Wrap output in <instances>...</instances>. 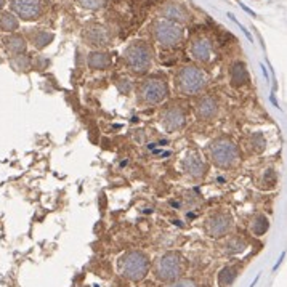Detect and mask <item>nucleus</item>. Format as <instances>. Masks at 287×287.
Masks as SVG:
<instances>
[{
	"instance_id": "f257e3e1",
	"label": "nucleus",
	"mask_w": 287,
	"mask_h": 287,
	"mask_svg": "<svg viewBox=\"0 0 287 287\" xmlns=\"http://www.w3.org/2000/svg\"><path fill=\"white\" fill-rule=\"evenodd\" d=\"M119 270L124 278L138 283V281H143L149 271V258L140 250H132L120 257Z\"/></svg>"
},
{
	"instance_id": "f03ea898",
	"label": "nucleus",
	"mask_w": 287,
	"mask_h": 287,
	"mask_svg": "<svg viewBox=\"0 0 287 287\" xmlns=\"http://www.w3.org/2000/svg\"><path fill=\"white\" fill-rule=\"evenodd\" d=\"M175 85L181 95H196L207 85V76L196 66H185L175 76Z\"/></svg>"
},
{
	"instance_id": "7ed1b4c3",
	"label": "nucleus",
	"mask_w": 287,
	"mask_h": 287,
	"mask_svg": "<svg viewBox=\"0 0 287 287\" xmlns=\"http://www.w3.org/2000/svg\"><path fill=\"white\" fill-rule=\"evenodd\" d=\"M210 159L220 169H230L239 159V149L237 146L228 138H218L209 146Z\"/></svg>"
},
{
	"instance_id": "20e7f679",
	"label": "nucleus",
	"mask_w": 287,
	"mask_h": 287,
	"mask_svg": "<svg viewBox=\"0 0 287 287\" xmlns=\"http://www.w3.org/2000/svg\"><path fill=\"white\" fill-rule=\"evenodd\" d=\"M154 274L162 283H173L183 274V260L180 254L167 252L159 257L154 265Z\"/></svg>"
},
{
	"instance_id": "39448f33",
	"label": "nucleus",
	"mask_w": 287,
	"mask_h": 287,
	"mask_svg": "<svg viewBox=\"0 0 287 287\" xmlns=\"http://www.w3.org/2000/svg\"><path fill=\"white\" fill-rule=\"evenodd\" d=\"M127 66L138 74H144L151 66V52L146 44L143 42H135L132 44L124 53Z\"/></svg>"
},
{
	"instance_id": "423d86ee",
	"label": "nucleus",
	"mask_w": 287,
	"mask_h": 287,
	"mask_svg": "<svg viewBox=\"0 0 287 287\" xmlns=\"http://www.w3.org/2000/svg\"><path fill=\"white\" fill-rule=\"evenodd\" d=\"M138 96L144 105H159L169 96L167 82L161 77H151L142 84Z\"/></svg>"
},
{
	"instance_id": "0eeeda50",
	"label": "nucleus",
	"mask_w": 287,
	"mask_h": 287,
	"mask_svg": "<svg viewBox=\"0 0 287 287\" xmlns=\"http://www.w3.org/2000/svg\"><path fill=\"white\" fill-rule=\"evenodd\" d=\"M154 35L157 42L164 47H173L183 39V30L176 23L161 20L154 24Z\"/></svg>"
},
{
	"instance_id": "6e6552de",
	"label": "nucleus",
	"mask_w": 287,
	"mask_h": 287,
	"mask_svg": "<svg viewBox=\"0 0 287 287\" xmlns=\"http://www.w3.org/2000/svg\"><path fill=\"white\" fill-rule=\"evenodd\" d=\"M11 8L23 20L32 21L40 16L44 2L42 0H11Z\"/></svg>"
},
{
	"instance_id": "1a4fd4ad",
	"label": "nucleus",
	"mask_w": 287,
	"mask_h": 287,
	"mask_svg": "<svg viewBox=\"0 0 287 287\" xmlns=\"http://www.w3.org/2000/svg\"><path fill=\"white\" fill-rule=\"evenodd\" d=\"M233 227V218L227 212H218L207 220L205 231L210 237H222Z\"/></svg>"
},
{
	"instance_id": "9d476101",
	"label": "nucleus",
	"mask_w": 287,
	"mask_h": 287,
	"mask_svg": "<svg viewBox=\"0 0 287 287\" xmlns=\"http://www.w3.org/2000/svg\"><path fill=\"white\" fill-rule=\"evenodd\" d=\"M162 124L169 132L181 130L186 124V114L180 106H169L162 113Z\"/></svg>"
},
{
	"instance_id": "9b49d317",
	"label": "nucleus",
	"mask_w": 287,
	"mask_h": 287,
	"mask_svg": "<svg viewBox=\"0 0 287 287\" xmlns=\"http://www.w3.org/2000/svg\"><path fill=\"white\" fill-rule=\"evenodd\" d=\"M183 167L193 178H202L207 172V164L196 154H189L183 162Z\"/></svg>"
},
{
	"instance_id": "f8f14e48",
	"label": "nucleus",
	"mask_w": 287,
	"mask_h": 287,
	"mask_svg": "<svg viewBox=\"0 0 287 287\" xmlns=\"http://www.w3.org/2000/svg\"><path fill=\"white\" fill-rule=\"evenodd\" d=\"M217 101L210 98V96H205L199 103H198V108H196V114L201 120H210L217 115Z\"/></svg>"
},
{
	"instance_id": "ddd939ff",
	"label": "nucleus",
	"mask_w": 287,
	"mask_h": 287,
	"mask_svg": "<svg viewBox=\"0 0 287 287\" xmlns=\"http://www.w3.org/2000/svg\"><path fill=\"white\" fill-rule=\"evenodd\" d=\"M193 57L199 61H209L210 58V44L207 39H198L191 47Z\"/></svg>"
},
{
	"instance_id": "4468645a",
	"label": "nucleus",
	"mask_w": 287,
	"mask_h": 287,
	"mask_svg": "<svg viewBox=\"0 0 287 287\" xmlns=\"http://www.w3.org/2000/svg\"><path fill=\"white\" fill-rule=\"evenodd\" d=\"M164 16L167 18V21H186V18H188V13H186V10L181 7V5L178 3H170L167 5L166 8H164Z\"/></svg>"
},
{
	"instance_id": "2eb2a0df",
	"label": "nucleus",
	"mask_w": 287,
	"mask_h": 287,
	"mask_svg": "<svg viewBox=\"0 0 287 287\" xmlns=\"http://www.w3.org/2000/svg\"><path fill=\"white\" fill-rule=\"evenodd\" d=\"M111 64V58L108 53L95 52L88 57V66L91 69H106Z\"/></svg>"
},
{
	"instance_id": "dca6fc26",
	"label": "nucleus",
	"mask_w": 287,
	"mask_h": 287,
	"mask_svg": "<svg viewBox=\"0 0 287 287\" xmlns=\"http://www.w3.org/2000/svg\"><path fill=\"white\" fill-rule=\"evenodd\" d=\"M231 82H233L234 87H241V85H246L249 82L247 69L242 63H236L233 66V71H231Z\"/></svg>"
},
{
	"instance_id": "f3484780",
	"label": "nucleus",
	"mask_w": 287,
	"mask_h": 287,
	"mask_svg": "<svg viewBox=\"0 0 287 287\" xmlns=\"http://www.w3.org/2000/svg\"><path fill=\"white\" fill-rule=\"evenodd\" d=\"M87 37H88V40H90V44H91V45H106V42H108V34H106V30L103 29V28H98V26H95V28L88 29Z\"/></svg>"
},
{
	"instance_id": "a211bd4d",
	"label": "nucleus",
	"mask_w": 287,
	"mask_h": 287,
	"mask_svg": "<svg viewBox=\"0 0 287 287\" xmlns=\"http://www.w3.org/2000/svg\"><path fill=\"white\" fill-rule=\"evenodd\" d=\"M237 270L233 266H225L222 271L218 273V286L220 287H230L234 283Z\"/></svg>"
},
{
	"instance_id": "6ab92c4d",
	"label": "nucleus",
	"mask_w": 287,
	"mask_h": 287,
	"mask_svg": "<svg viewBox=\"0 0 287 287\" xmlns=\"http://www.w3.org/2000/svg\"><path fill=\"white\" fill-rule=\"evenodd\" d=\"M268 228H270V222H268V218L265 215H257L254 217L252 223H250V230H252V233L255 236H263Z\"/></svg>"
},
{
	"instance_id": "aec40b11",
	"label": "nucleus",
	"mask_w": 287,
	"mask_h": 287,
	"mask_svg": "<svg viewBox=\"0 0 287 287\" xmlns=\"http://www.w3.org/2000/svg\"><path fill=\"white\" fill-rule=\"evenodd\" d=\"M5 44H7V48L11 53L21 55L26 50V42H24V39L20 37V35H10V37L5 39Z\"/></svg>"
},
{
	"instance_id": "412c9836",
	"label": "nucleus",
	"mask_w": 287,
	"mask_h": 287,
	"mask_svg": "<svg viewBox=\"0 0 287 287\" xmlns=\"http://www.w3.org/2000/svg\"><path fill=\"white\" fill-rule=\"evenodd\" d=\"M0 29L5 32H13L18 29V20L11 13L3 11V13H0Z\"/></svg>"
},
{
	"instance_id": "4be33fe9",
	"label": "nucleus",
	"mask_w": 287,
	"mask_h": 287,
	"mask_svg": "<svg viewBox=\"0 0 287 287\" xmlns=\"http://www.w3.org/2000/svg\"><path fill=\"white\" fill-rule=\"evenodd\" d=\"M52 40H53V34L45 32V30H39V32L32 34V42H34V45L37 48L47 47Z\"/></svg>"
},
{
	"instance_id": "5701e85b",
	"label": "nucleus",
	"mask_w": 287,
	"mask_h": 287,
	"mask_svg": "<svg viewBox=\"0 0 287 287\" xmlns=\"http://www.w3.org/2000/svg\"><path fill=\"white\" fill-rule=\"evenodd\" d=\"M246 249V242L241 241V239H231L227 244V252L228 254H239L242 250Z\"/></svg>"
},
{
	"instance_id": "b1692460",
	"label": "nucleus",
	"mask_w": 287,
	"mask_h": 287,
	"mask_svg": "<svg viewBox=\"0 0 287 287\" xmlns=\"http://www.w3.org/2000/svg\"><path fill=\"white\" fill-rule=\"evenodd\" d=\"M167 287H198V284L194 283L193 279H181V278H178L176 281H173V283H169Z\"/></svg>"
},
{
	"instance_id": "393cba45",
	"label": "nucleus",
	"mask_w": 287,
	"mask_h": 287,
	"mask_svg": "<svg viewBox=\"0 0 287 287\" xmlns=\"http://www.w3.org/2000/svg\"><path fill=\"white\" fill-rule=\"evenodd\" d=\"M252 144H254V149L257 151V152H261V151L265 149V146H266L265 140H263V137L260 135V133H255V135H254V138H252Z\"/></svg>"
},
{
	"instance_id": "a878e982",
	"label": "nucleus",
	"mask_w": 287,
	"mask_h": 287,
	"mask_svg": "<svg viewBox=\"0 0 287 287\" xmlns=\"http://www.w3.org/2000/svg\"><path fill=\"white\" fill-rule=\"evenodd\" d=\"M79 3H81L82 7L96 10V8H100L101 5H103V0H79Z\"/></svg>"
},
{
	"instance_id": "bb28decb",
	"label": "nucleus",
	"mask_w": 287,
	"mask_h": 287,
	"mask_svg": "<svg viewBox=\"0 0 287 287\" xmlns=\"http://www.w3.org/2000/svg\"><path fill=\"white\" fill-rule=\"evenodd\" d=\"M258 279H260V276H257V279H255V281H254V283H252V284H250V287H255V284H257V283H258Z\"/></svg>"
},
{
	"instance_id": "cd10ccee",
	"label": "nucleus",
	"mask_w": 287,
	"mask_h": 287,
	"mask_svg": "<svg viewBox=\"0 0 287 287\" xmlns=\"http://www.w3.org/2000/svg\"><path fill=\"white\" fill-rule=\"evenodd\" d=\"M5 2H7V0H0V8L3 7V5H5Z\"/></svg>"
}]
</instances>
